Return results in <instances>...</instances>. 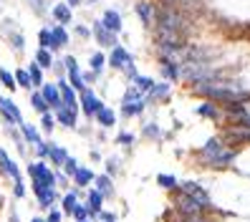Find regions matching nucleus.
<instances>
[{
  "label": "nucleus",
  "instance_id": "nucleus-1",
  "mask_svg": "<svg viewBox=\"0 0 250 222\" xmlns=\"http://www.w3.org/2000/svg\"><path fill=\"white\" fill-rule=\"evenodd\" d=\"M200 159H202L208 167H217V169H223V167H230V164H232V159H235V149H228V146H225L223 141H220V139H210V141L200 149Z\"/></svg>",
  "mask_w": 250,
  "mask_h": 222
},
{
  "label": "nucleus",
  "instance_id": "nucleus-2",
  "mask_svg": "<svg viewBox=\"0 0 250 222\" xmlns=\"http://www.w3.org/2000/svg\"><path fill=\"white\" fill-rule=\"evenodd\" d=\"M154 25H157V31H167V33H180V36H185L187 18H185V13L177 10L174 5H165V8L157 10Z\"/></svg>",
  "mask_w": 250,
  "mask_h": 222
},
{
  "label": "nucleus",
  "instance_id": "nucleus-3",
  "mask_svg": "<svg viewBox=\"0 0 250 222\" xmlns=\"http://www.w3.org/2000/svg\"><path fill=\"white\" fill-rule=\"evenodd\" d=\"M28 177L33 180V184H41V187H53L56 189V184H58L56 172L46 164V161H31V164H28Z\"/></svg>",
  "mask_w": 250,
  "mask_h": 222
},
{
  "label": "nucleus",
  "instance_id": "nucleus-4",
  "mask_svg": "<svg viewBox=\"0 0 250 222\" xmlns=\"http://www.w3.org/2000/svg\"><path fill=\"white\" fill-rule=\"evenodd\" d=\"M144 106H146V99L137 91L134 86H131L129 91L124 94V101H122V114H124V116H139V114L144 111Z\"/></svg>",
  "mask_w": 250,
  "mask_h": 222
},
{
  "label": "nucleus",
  "instance_id": "nucleus-5",
  "mask_svg": "<svg viewBox=\"0 0 250 222\" xmlns=\"http://www.w3.org/2000/svg\"><path fill=\"white\" fill-rule=\"evenodd\" d=\"M0 174H5V177H10L13 180V184H23V174H21V167L13 161L8 154H5V149L0 146Z\"/></svg>",
  "mask_w": 250,
  "mask_h": 222
},
{
  "label": "nucleus",
  "instance_id": "nucleus-6",
  "mask_svg": "<svg viewBox=\"0 0 250 222\" xmlns=\"http://www.w3.org/2000/svg\"><path fill=\"white\" fill-rule=\"evenodd\" d=\"M180 189L187 192L189 197H195L200 204H205V210H212V200H210L208 189H205L202 184H197V182H180Z\"/></svg>",
  "mask_w": 250,
  "mask_h": 222
},
{
  "label": "nucleus",
  "instance_id": "nucleus-7",
  "mask_svg": "<svg viewBox=\"0 0 250 222\" xmlns=\"http://www.w3.org/2000/svg\"><path fill=\"white\" fill-rule=\"evenodd\" d=\"M0 114H3V119H5L8 124H13V126H21V124H23L21 109H18L10 99H5V96H0Z\"/></svg>",
  "mask_w": 250,
  "mask_h": 222
},
{
  "label": "nucleus",
  "instance_id": "nucleus-8",
  "mask_svg": "<svg viewBox=\"0 0 250 222\" xmlns=\"http://www.w3.org/2000/svg\"><path fill=\"white\" fill-rule=\"evenodd\" d=\"M91 33H94V38H96L99 46H104V48H116V33H111L109 28H106L104 23H101V20H96V23H94Z\"/></svg>",
  "mask_w": 250,
  "mask_h": 222
},
{
  "label": "nucleus",
  "instance_id": "nucleus-9",
  "mask_svg": "<svg viewBox=\"0 0 250 222\" xmlns=\"http://www.w3.org/2000/svg\"><path fill=\"white\" fill-rule=\"evenodd\" d=\"M58 91H61V106H63V109H71V111H76V109H79L76 91L71 88V83H68V81L58 79Z\"/></svg>",
  "mask_w": 250,
  "mask_h": 222
},
{
  "label": "nucleus",
  "instance_id": "nucleus-10",
  "mask_svg": "<svg viewBox=\"0 0 250 222\" xmlns=\"http://www.w3.org/2000/svg\"><path fill=\"white\" fill-rule=\"evenodd\" d=\"M81 109H83L86 116H96L104 109V103H101V99L94 91H81Z\"/></svg>",
  "mask_w": 250,
  "mask_h": 222
},
{
  "label": "nucleus",
  "instance_id": "nucleus-11",
  "mask_svg": "<svg viewBox=\"0 0 250 222\" xmlns=\"http://www.w3.org/2000/svg\"><path fill=\"white\" fill-rule=\"evenodd\" d=\"M33 195L38 200V204L43 210H53L56 204V189L53 187H41V184H33Z\"/></svg>",
  "mask_w": 250,
  "mask_h": 222
},
{
  "label": "nucleus",
  "instance_id": "nucleus-12",
  "mask_svg": "<svg viewBox=\"0 0 250 222\" xmlns=\"http://www.w3.org/2000/svg\"><path fill=\"white\" fill-rule=\"evenodd\" d=\"M109 63H111L114 68H122V71H126V68L131 66V56H129V51H124L122 46H116V48H111Z\"/></svg>",
  "mask_w": 250,
  "mask_h": 222
},
{
  "label": "nucleus",
  "instance_id": "nucleus-13",
  "mask_svg": "<svg viewBox=\"0 0 250 222\" xmlns=\"http://www.w3.org/2000/svg\"><path fill=\"white\" fill-rule=\"evenodd\" d=\"M41 94H43V99L48 101V106L51 109H61V91H58V86H53V83H43L41 86Z\"/></svg>",
  "mask_w": 250,
  "mask_h": 222
},
{
  "label": "nucleus",
  "instance_id": "nucleus-14",
  "mask_svg": "<svg viewBox=\"0 0 250 222\" xmlns=\"http://www.w3.org/2000/svg\"><path fill=\"white\" fill-rule=\"evenodd\" d=\"M162 76H165L167 81H177V79H182L180 61H174V58H162Z\"/></svg>",
  "mask_w": 250,
  "mask_h": 222
},
{
  "label": "nucleus",
  "instance_id": "nucleus-15",
  "mask_svg": "<svg viewBox=\"0 0 250 222\" xmlns=\"http://www.w3.org/2000/svg\"><path fill=\"white\" fill-rule=\"evenodd\" d=\"M225 141L230 144H250V129L245 126H232L225 131Z\"/></svg>",
  "mask_w": 250,
  "mask_h": 222
},
{
  "label": "nucleus",
  "instance_id": "nucleus-16",
  "mask_svg": "<svg viewBox=\"0 0 250 222\" xmlns=\"http://www.w3.org/2000/svg\"><path fill=\"white\" fill-rule=\"evenodd\" d=\"M104 195H101V192H96V189H91L89 192V197H86V207H89V212L91 215H101L104 212Z\"/></svg>",
  "mask_w": 250,
  "mask_h": 222
},
{
  "label": "nucleus",
  "instance_id": "nucleus-17",
  "mask_svg": "<svg viewBox=\"0 0 250 222\" xmlns=\"http://www.w3.org/2000/svg\"><path fill=\"white\" fill-rule=\"evenodd\" d=\"M137 16L142 18L144 25H152V23H154V16H157V10L152 8V3H146V0H139V3H137Z\"/></svg>",
  "mask_w": 250,
  "mask_h": 222
},
{
  "label": "nucleus",
  "instance_id": "nucleus-18",
  "mask_svg": "<svg viewBox=\"0 0 250 222\" xmlns=\"http://www.w3.org/2000/svg\"><path fill=\"white\" fill-rule=\"evenodd\" d=\"M71 180H73V184H76V187H89V184L96 180V174H94L89 167H79L76 174H73Z\"/></svg>",
  "mask_w": 250,
  "mask_h": 222
},
{
  "label": "nucleus",
  "instance_id": "nucleus-19",
  "mask_svg": "<svg viewBox=\"0 0 250 222\" xmlns=\"http://www.w3.org/2000/svg\"><path fill=\"white\" fill-rule=\"evenodd\" d=\"M197 114H200V116H205V119H212V121H220V119H223V114H220L217 103H212V101L200 103V106H197Z\"/></svg>",
  "mask_w": 250,
  "mask_h": 222
},
{
  "label": "nucleus",
  "instance_id": "nucleus-20",
  "mask_svg": "<svg viewBox=\"0 0 250 222\" xmlns=\"http://www.w3.org/2000/svg\"><path fill=\"white\" fill-rule=\"evenodd\" d=\"M101 23H104L111 33H119V31H122V16H119L116 10H106L104 18H101Z\"/></svg>",
  "mask_w": 250,
  "mask_h": 222
},
{
  "label": "nucleus",
  "instance_id": "nucleus-21",
  "mask_svg": "<svg viewBox=\"0 0 250 222\" xmlns=\"http://www.w3.org/2000/svg\"><path fill=\"white\" fill-rule=\"evenodd\" d=\"M56 121L61 124V126H66V129H73V126H76V111L61 106V109L56 111Z\"/></svg>",
  "mask_w": 250,
  "mask_h": 222
},
{
  "label": "nucleus",
  "instance_id": "nucleus-22",
  "mask_svg": "<svg viewBox=\"0 0 250 222\" xmlns=\"http://www.w3.org/2000/svg\"><path fill=\"white\" fill-rule=\"evenodd\" d=\"M71 154L63 149V146H58V144H51V157H48V161L51 164H56L58 169H61L63 164H66V159H68Z\"/></svg>",
  "mask_w": 250,
  "mask_h": 222
},
{
  "label": "nucleus",
  "instance_id": "nucleus-23",
  "mask_svg": "<svg viewBox=\"0 0 250 222\" xmlns=\"http://www.w3.org/2000/svg\"><path fill=\"white\" fill-rule=\"evenodd\" d=\"M21 131H23L25 141H28V144H33L36 149H38V146L43 144V139H41V134H38V129H36L33 124H25V121H23V124H21Z\"/></svg>",
  "mask_w": 250,
  "mask_h": 222
},
{
  "label": "nucleus",
  "instance_id": "nucleus-24",
  "mask_svg": "<svg viewBox=\"0 0 250 222\" xmlns=\"http://www.w3.org/2000/svg\"><path fill=\"white\" fill-rule=\"evenodd\" d=\"M94 184H96V192H101L104 197H111L114 195V182H111L109 174H99L96 180H94Z\"/></svg>",
  "mask_w": 250,
  "mask_h": 222
},
{
  "label": "nucleus",
  "instance_id": "nucleus-25",
  "mask_svg": "<svg viewBox=\"0 0 250 222\" xmlns=\"http://www.w3.org/2000/svg\"><path fill=\"white\" fill-rule=\"evenodd\" d=\"M38 48H46V51L58 48L56 40H53V31H51V28H43V31L38 33Z\"/></svg>",
  "mask_w": 250,
  "mask_h": 222
},
{
  "label": "nucleus",
  "instance_id": "nucleus-26",
  "mask_svg": "<svg viewBox=\"0 0 250 222\" xmlns=\"http://www.w3.org/2000/svg\"><path fill=\"white\" fill-rule=\"evenodd\" d=\"M94 119H96L101 126H106V129H109V126H114V124H116V114H114L109 106H104V109H101V111L94 116Z\"/></svg>",
  "mask_w": 250,
  "mask_h": 222
},
{
  "label": "nucleus",
  "instance_id": "nucleus-27",
  "mask_svg": "<svg viewBox=\"0 0 250 222\" xmlns=\"http://www.w3.org/2000/svg\"><path fill=\"white\" fill-rule=\"evenodd\" d=\"M68 83H71V88H73V91H86V81H83V73H81L79 68L68 71Z\"/></svg>",
  "mask_w": 250,
  "mask_h": 222
},
{
  "label": "nucleus",
  "instance_id": "nucleus-28",
  "mask_svg": "<svg viewBox=\"0 0 250 222\" xmlns=\"http://www.w3.org/2000/svg\"><path fill=\"white\" fill-rule=\"evenodd\" d=\"M53 18L61 23V25H66V23H71V8L66 5V3H58L56 8H53Z\"/></svg>",
  "mask_w": 250,
  "mask_h": 222
},
{
  "label": "nucleus",
  "instance_id": "nucleus-29",
  "mask_svg": "<svg viewBox=\"0 0 250 222\" xmlns=\"http://www.w3.org/2000/svg\"><path fill=\"white\" fill-rule=\"evenodd\" d=\"M31 103H33V109H36L41 116H43V114H48V109H51V106H48V101L43 99L41 91H33V94H31Z\"/></svg>",
  "mask_w": 250,
  "mask_h": 222
},
{
  "label": "nucleus",
  "instance_id": "nucleus-30",
  "mask_svg": "<svg viewBox=\"0 0 250 222\" xmlns=\"http://www.w3.org/2000/svg\"><path fill=\"white\" fill-rule=\"evenodd\" d=\"M76 204H79V195H76V192H68V195L61 200V212L71 215L73 210H76Z\"/></svg>",
  "mask_w": 250,
  "mask_h": 222
},
{
  "label": "nucleus",
  "instance_id": "nucleus-31",
  "mask_svg": "<svg viewBox=\"0 0 250 222\" xmlns=\"http://www.w3.org/2000/svg\"><path fill=\"white\" fill-rule=\"evenodd\" d=\"M174 222H210L208 212H197V215H180L174 212Z\"/></svg>",
  "mask_w": 250,
  "mask_h": 222
},
{
  "label": "nucleus",
  "instance_id": "nucleus-32",
  "mask_svg": "<svg viewBox=\"0 0 250 222\" xmlns=\"http://www.w3.org/2000/svg\"><path fill=\"white\" fill-rule=\"evenodd\" d=\"M36 63H38L41 68H51V66H53L51 51H46V48H38V51H36Z\"/></svg>",
  "mask_w": 250,
  "mask_h": 222
},
{
  "label": "nucleus",
  "instance_id": "nucleus-33",
  "mask_svg": "<svg viewBox=\"0 0 250 222\" xmlns=\"http://www.w3.org/2000/svg\"><path fill=\"white\" fill-rule=\"evenodd\" d=\"M167 96H169V83H154V88L149 91V101L167 99Z\"/></svg>",
  "mask_w": 250,
  "mask_h": 222
},
{
  "label": "nucleus",
  "instance_id": "nucleus-34",
  "mask_svg": "<svg viewBox=\"0 0 250 222\" xmlns=\"http://www.w3.org/2000/svg\"><path fill=\"white\" fill-rule=\"evenodd\" d=\"M134 88H137L139 94H149L152 88H154V81L146 79V76H137V79H134Z\"/></svg>",
  "mask_w": 250,
  "mask_h": 222
},
{
  "label": "nucleus",
  "instance_id": "nucleus-35",
  "mask_svg": "<svg viewBox=\"0 0 250 222\" xmlns=\"http://www.w3.org/2000/svg\"><path fill=\"white\" fill-rule=\"evenodd\" d=\"M157 184L165 187V189H177V187H180L177 177H172V174H159V177H157Z\"/></svg>",
  "mask_w": 250,
  "mask_h": 222
},
{
  "label": "nucleus",
  "instance_id": "nucleus-36",
  "mask_svg": "<svg viewBox=\"0 0 250 222\" xmlns=\"http://www.w3.org/2000/svg\"><path fill=\"white\" fill-rule=\"evenodd\" d=\"M53 31V40H56V46L61 48V46H66L68 43V33H66V28L63 25H56V28H51Z\"/></svg>",
  "mask_w": 250,
  "mask_h": 222
},
{
  "label": "nucleus",
  "instance_id": "nucleus-37",
  "mask_svg": "<svg viewBox=\"0 0 250 222\" xmlns=\"http://www.w3.org/2000/svg\"><path fill=\"white\" fill-rule=\"evenodd\" d=\"M13 76H16V83H21V88H33V81H31V73H28V71L18 68Z\"/></svg>",
  "mask_w": 250,
  "mask_h": 222
},
{
  "label": "nucleus",
  "instance_id": "nucleus-38",
  "mask_svg": "<svg viewBox=\"0 0 250 222\" xmlns=\"http://www.w3.org/2000/svg\"><path fill=\"white\" fill-rule=\"evenodd\" d=\"M71 217L76 220V222H86V220L91 217V212H89V207H86V204H81V202H79V204H76V210L71 212Z\"/></svg>",
  "mask_w": 250,
  "mask_h": 222
},
{
  "label": "nucleus",
  "instance_id": "nucleus-39",
  "mask_svg": "<svg viewBox=\"0 0 250 222\" xmlns=\"http://www.w3.org/2000/svg\"><path fill=\"white\" fill-rule=\"evenodd\" d=\"M56 124H58V121H56V116H53L51 111L41 116V126H43V131H48V134H51V131L56 129Z\"/></svg>",
  "mask_w": 250,
  "mask_h": 222
},
{
  "label": "nucleus",
  "instance_id": "nucleus-40",
  "mask_svg": "<svg viewBox=\"0 0 250 222\" xmlns=\"http://www.w3.org/2000/svg\"><path fill=\"white\" fill-rule=\"evenodd\" d=\"M104 63H106L104 53H94V56H91V71H94V73H101V71H104Z\"/></svg>",
  "mask_w": 250,
  "mask_h": 222
},
{
  "label": "nucleus",
  "instance_id": "nucleus-41",
  "mask_svg": "<svg viewBox=\"0 0 250 222\" xmlns=\"http://www.w3.org/2000/svg\"><path fill=\"white\" fill-rule=\"evenodd\" d=\"M28 73H31V81H33V86H41V83H43V68H41L38 63H33L31 68H28Z\"/></svg>",
  "mask_w": 250,
  "mask_h": 222
},
{
  "label": "nucleus",
  "instance_id": "nucleus-42",
  "mask_svg": "<svg viewBox=\"0 0 250 222\" xmlns=\"http://www.w3.org/2000/svg\"><path fill=\"white\" fill-rule=\"evenodd\" d=\"M61 169H63L66 177H73V174H76V169H79V161L73 159V157H68V159H66V164H63Z\"/></svg>",
  "mask_w": 250,
  "mask_h": 222
},
{
  "label": "nucleus",
  "instance_id": "nucleus-43",
  "mask_svg": "<svg viewBox=\"0 0 250 222\" xmlns=\"http://www.w3.org/2000/svg\"><path fill=\"white\" fill-rule=\"evenodd\" d=\"M0 81H3L5 88H16V86H18V83H16V76H13V73H8V71H3V68H0Z\"/></svg>",
  "mask_w": 250,
  "mask_h": 222
},
{
  "label": "nucleus",
  "instance_id": "nucleus-44",
  "mask_svg": "<svg viewBox=\"0 0 250 222\" xmlns=\"http://www.w3.org/2000/svg\"><path fill=\"white\" fill-rule=\"evenodd\" d=\"M144 137H152V139H159V137H162V131H159V129H157L154 124H146V126H144Z\"/></svg>",
  "mask_w": 250,
  "mask_h": 222
},
{
  "label": "nucleus",
  "instance_id": "nucleus-45",
  "mask_svg": "<svg viewBox=\"0 0 250 222\" xmlns=\"http://www.w3.org/2000/svg\"><path fill=\"white\" fill-rule=\"evenodd\" d=\"M116 141L124 144V146H129V144H134V134H129V131H124V134L116 137Z\"/></svg>",
  "mask_w": 250,
  "mask_h": 222
},
{
  "label": "nucleus",
  "instance_id": "nucleus-46",
  "mask_svg": "<svg viewBox=\"0 0 250 222\" xmlns=\"http://www.w3.org/2000/svg\"><path fill=\"white\" fill-rule=\"evenodd\" d=\"M46 220H48V222H63V212H61V210H51Z\"/></svg>",
  "mask_w": 250,
  "mask_h": 222
},
{
  "label": "nucleus",
  "instance_id": "nucleus-47",
  "mask_svg": "<svg viewBox=\"0 0 250 222\" xmlns=\"http://www.w3.org/2000/svg\"><path fill=\"white\" fill-rule=\"evenodd\" d=\"M63 66H66V71L79 68V63H76V58H73V56H66V58H63Z\"/></svg>",
  "mask_w": 250,
  "mask_h": 222
},
{
  "label": "nucleus",
  "instance_id": "nucleus-48",
  "mask_svg": "<svg viewBox=\"0 0 250 222\" xmlns=\"http://www.w3.org/2000/svg\"><path fill=\"white\" fill-rule=\"evenodd\" d=\"M31 8L36 13H46V3H43V0H31Z\"/></svg>",
  "mask_w": 250,
  "mask_h": 222
},
{
  "label": "nucleus",
  "instance_id": "nucleus-49",
  "mask_svg": "<svg viewBox=\"0 0 250 222\" xmlns=\"http://www.w3.org/2000/svg\"><path fill=\"white\" fill-rule=\"evenodd\" d=\"M13 195H16V197H25V184H13Z\"/></svg>",
  "mask_w": 250,
  "mask_h": 222
},
{
  "label": "nucleus",
  "instance_id": "nucleus-50",
  "mask_svg": "<svg viewBox=\"0 0 250 222\" xmlns=\"http://www.w3.org/2000/svg\"><path fill=\"white\" fill-rule=\"evenodd\" d=\"M76 36H79V38H89L91 31H89V28H83V25H76Z\"/></svg>",
  "mask_w": 250,
  "mask_h": 222
},
{
  "label": "nucleus",
  "instance_id": "nucleus-51",
  "mask_svg": "<svg viewBox=\"0 0 250 222\" xmlns=\"http://www.w3.org/2000/svg\"><path fill=\"white\" fill-rule=\"evenodd\" d=\"M56 180H58V184H61V187H68V177H66L63 172H58V174H56Z\"/></svg>",
  "mask_w": 250,
  "mask_h": 222
},
{
  "label": "nucleus",
  "instance_id": "nucleus-52",
  "mask_svg": "<svg viewBox=\"0 0 250 222\" xmlns=\"http://www.w3.org/2000/svg\"><path fill=\"white\" fill-rule=\"evenodd\" d=\"M13 46H16V48H21V51H23V46H25V40H23V36H13Z\"/></svg>",
  "mask_w": 250,
  "mask_h": 222
},
{
  "label": "nucleus",
  "instance_id": "nucleus-53",
  "mask_svg": "<svg viewBox=\"0 0 250 222\" xmlns=\"http://www.w3.org/2000/svg\"><path fill=\"white\" fill-rule=\"evenodd\" d=\"M106 169H109V177H111V174L116 172V159H109V161H106Z\"/></svg>",
  "mask_w": 250,
  "mask_h": 222
},
{
  "label": "nucleus",
  "instance_id": "nucleus-54",
  "mask_svg": "<svg viewBox=\"0 0 250 222\" xmlns=\"http://www.w3.org/2000/svg\"><path fill=\"white\" fill-rule=\"evenodd\" d=\"M99 217H101V220H104V222H114V220H116V217H114L111 212H101Z\"/></svg>",
  "mask_w": 250,
  "mask_h": 222
},
{
  "label": "nucleus",
  "instance_id": "nucleus-55",
  "mask_svg": "<svg viewBox=\"0 0 250 222\" xmlns=\"http://www.w3.org/2000/svg\"><path fill=\"white\" fill-rule=\"evenodd\" d=\"M81 3H83V0H66L68 8H76V5H81Z\"/></svg>",
  "mask_w": 250,
  "mask_h": 222
},
{
  "label": "nucleus",
  "instance_id": "nucleus-56",
  "mask_svg": "<svg viewBox=\"0 0 250 222\" xmlns=\"http://www.w3.org/2000/svg\"><path fill=\"white\" fill-rule=\"evenodd\" d=\"M31 222H48V220H43V217H33Z\"/></svg>",
  "mask_w": 250,
  "mask_h": 222
},
{
  "label": "nucleus",
  "instance_id": "nucleus-57",
  "mask_svg": "<svg viewBox=\"0 0 250 222\" xmlns=\"http://www.w3.org/2000/svg\"><path fill=\"white\" fill-rule=\"evenodd\" d=\"M86 222H89V220H86Z\"/></svg>",
  "mask_w": 250,
  "mask_h": 222
}]
</instances>
